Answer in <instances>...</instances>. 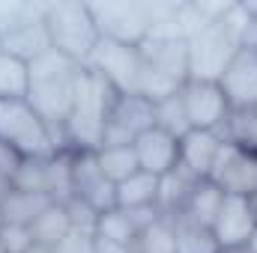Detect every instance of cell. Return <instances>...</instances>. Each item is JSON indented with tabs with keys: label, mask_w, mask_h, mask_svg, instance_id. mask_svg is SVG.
I'll return each instance as SVG.
<instances>
[{
	"label": "cell",
	"mask_w": 257,
	"mask_h": 253,
	"mask_svg": "<svg viewBox=\"0 0 257 253\" xmlns=\"http://www.w3.org/2000/svg\"><path fill=\"white\" fill-rule=\"evenodd\" d=\"M84 66L63 57L60 51H45L42 57H36L30 63V92L27 102L30 108L57 131V137L66 146V134L63 126L75 108V84ZM69 149V146H66Z\"/></svg>",
	"instance_id": "cell-1"
},
{
	"label": "cell",
	"mask_w": 257,
	"mask_h": 253,
	"mask_svg": "<svg viewBox=\"0 0 257 253\" xmlns=\"http://www.w3.org/2000/svg\"><path fill=\"white\" fill-rule=\"evenodd\" d=\"M0 140L12 143L24 158H48L63 152V140L27 98H0Z\"/></svg>",
	"instance_id": "cell-2"
},
{
	"label": "cell",
	"mask_w": 257,
	"mask_h": 253,
	"mask_svg": "<svg viewBox=\"0 0 257 253\" xmlns=\"http://www.w3.org/2000/svg\"><path fill=\"white\" fill-rule=\"evenodd\" d=\"M45 27L51 36V48L63 57L87 66L90 54L99 45V27L93 21L90 3H48L45 6Z\"/></svg>",
	"instance_id": "cell-3"
},
{
	"label": "cell",
	"mask_w": 257,
	"mask_h": 253,
	"mask_svg": "<svg viewBox=\"0 0 257 253\" xmlns=\"http://www.w3.org/2000/svg\"><path fill=\"white\" fill-rule=\"evenodd\" d=\"M0 51L33 63L45 51H51V36L45 27V6L15 3L9 15L0 21Z\"/></svg>",
	"instance_id": "cell-4"
},
{
	"label": "cell",
	"mask_w": 257,
	"mask_h": 253,
	"mask_svg": "<svg viewBox=\"0 0 257 253\" xmlns=\"http://www.w3.org/2000/svg\"><path fill=\"white\" fill-rule=\"evenodd\" d=\"M236 51L239 33L227 24V18L203 27L189 39V80H218Z\"/></svg>",
	"instance_id": "cell-5"
},
{
	"label": "cell",
	"mask_w": 257,
	"mask_h": 253,
	"mask_svg": "<svg viewBox=\"0 0 257 253\" xmlns=\"http://www.w3.org/2000/svg\"><path fill=\"white\" fill-rule=\"evenodd\" d=\"M90 12L102 39L138 48L150 36V3H138V0L90 3Z\"/></svg>",
	"instance_id": "cell-6"
},
{
	"label": "cell",
	"mask_w": 257,
	"mask_h": 253,
	"mask_svg": "<svg viewBox=\"0 0 257 253\" xmlns=\"http://www.w3.org/2000/svg\"><path fill=\"white\" fill-rule=\"evenodd\" d=\"M87 68H93L96 74H102L120 96H132L141 86V48L123 45V42H111V39H99L96 51L90 54Z\"/></svg>",
	"instance_id": "cell-7"
},
{
	"label": "cell",
	"mask_w": 257,
	"mask_h": 253,
	"mask_svg": "<svg viewBox=\"0 0 257 253\" xmlns=\"http://www.w3.org/2000/svg\"><path fill=\"white\" fill-rule=\"evenodd\" d=\"M180 96H183V108H186L192 128H197V131H221L224 128L230 108H227V98H224L218 80H186Z\"/></svg>",
	"instance_id": "cell-8"
},
{
	"label": "cell",
	"mask_w": 257,
	"mask_h": 253,
	"mask_svg": "<svg viewBox=\"0 0 257 253\" xmlns=\"http://www.w3.org/2000/svg\"><path fill=\"white\" fill-rule=\"evenodd\" d=\"M209 182L230 196H254L257 194V155L224 140L218 161L209 173Z\"/></svg>",
	"instance_id": "cell-9"
},
{
	"label": "cell",
	"mask_w": 257,
	"mask_h": 253,
	"mask_svg": "<svg viewBox=\"0 0 257 253\" xmlns=\"http://www.w3.org/2000/svg\"><path fill=\"white\" fill-rule=\"evenodd\" d=\"M72 200H84L99 214L117 208V185L105 179L96 152H72Z\"/></svg>",
	"instance_id": "cell-10"
},
{
	"label": "cell",
	"mask_w": 257,
	"mask_h": 253,
	"mask_svg": "<svg viewBox=\"0 0 257 253\" xmlns=\"http://www.w3.org/2000/svg\"><path fill=\"white\" fill-rule=\"evenodd\" d=\"M218 86L227 98L230 110H257V51L242 48L218 78Z\"/></svg>",
	"instance_id": "cell-11"
},
{
	"label": "cell",
	"mask_w": 257,
	"mask_h": 253,
	"mask_svg": "<svg viewBox=\"0 0 257 253\" xmlns=\"http://www.w3.org/2000/svg\"><path fill=\"white\" fill-rule=\"evenodd\" d=\"M254 226H257V218H254V212H251L248 196H230V194H224L221 208H218V214H215V220H212L209 230H212L218 248L224 253V250L245 248L248 238H251V232H254Z\"/></svg>",
	"instance_id": "cell-12"
},
{
	"label": "cell",
	"mask_w": 257,
	"mask_h": 253,
	"mask_svg": "<svg viewBox=\"0 0 257 253\" xmlns=\"http://www.w3.org/2000/svg\"><path fill=\"white\" fill-rule=\"evenodd\" d=\"M135 155H138V167L150 176H168L171 170L180 167V137L162 131L159 126L147 128L135 137Z\"/></svg>",
	"instance_id": "cell-13"
},
{
	"label": "cell",
	"mask_w": 257,
	"mask_h": 253,
	"mask_svg": "<svg viewBox=\"0 0 257 253\" xmlns=\"http://www.w3.org/2000/svg\"><path fill=\"white\" fill-rule=\"evenodd\" d=\"M221 146H224L221 131H197V128L186 131L180 137V167L192 173L194 179H209Z\"/></svg>",
	"instance_id": "cell-14"
},
{
	"label": "cell",
	"mask_w": 257,
	"mask_h": 253,
	"mask_svg": "<svg viewBox=\"0 0 257 253\" xmlns=\"http://www.w3.org/2000/svg\"><path fill=\"white\" fill-rule=\"evenodd\" d=\"M141 48V60L147 68L186 84L189 80V42L183 39H147Z\"/></svg>",
	"instance_id": "cell-15"
},
{
	"label": "cell",
	"mask_w": 257,
	"mask_h": 253,
	"mask_svg": "<svg viewBox=\"0 0 257 253\" xmlns=\"http://www.w3.org/2000/svg\"><path fill=\"white\" fill-rule=\"evenodd\" d=\"M54 200L48 194H36V190H18L9 188V194L0 200V212H3V224H15V226H30Z\"/></svg>",
	"instance_id": "cell-16"
},
{
	"label": "cell",
	"mask_w": 257,
	"mask_h": 253,
	"mask_svg": "<svg viewBox=\"0 0 257 253\" xmlns=\"http://www.w3.org/2000/svg\"><path fill=\"white\" fill-rule=\"evenodd\" d=\"M117 208H126V212L159 208V176L138 170L126 182H120L117 185Z\"/></svg>",
	"instance_id": "cell-17"
},
{
	"label": "cell",
	"mask_w": 257,
	"mask_h": 253,
	"mask_svg": "<svg viewBox=\"0 0 257 253\" xmlns=\"http://www.w3.org/2000/svg\"><path fill=\"white\" fill-rule=\"evenodd\" d=\"M221 200H224V190L218 185H212L209 179H200L192 188L189 200H186V208L180 212L183 218H189L194 224H203V226H212L218 208H221Z\"/></svg>",
	"instance_id": "cell-18"
},
{
	"label": "cell",
	"mask_w": 257,
	"mask_h": 253,
	"mask_svg": "<svg viewBox=\"0 0 257 253\" xmlns=\"http://www.w3.org/2000/svg\"><path fill=\"white\" fill-rule=\"evenodd\" d=\"M72 230V224H69V212H66L63 202H51L33 224H30V236H33V244H39V248H54L60 238H63L66 232Z\"/></svg>",
	"instance_id": "cell-19"
},
{
	"label": "cell",
	"mask_w": 257,
	"mask_h": 253,
	"mask_svg": "<svg viewBox=\"0 0 257 253\" xmlns=\"http://www.w3.org/2000/svg\"><path fill=\"white\" fill-rule=\"evenodd\" d=\"M45 194L54 202H69L75 196V190H72V149L54 152L45 158Z\"/></svg>",
	"instance_id": "cell-20"
},
{
	"label": "cell",
	"mask_w": 257,
	"mask_h": 253,
	"mask_svg": "<svg viewBox=\"0 0 257 253\" xmlns=\"http://www.w3.org/2000/svg\"><path fill=\"white\" fill-rule=\"evenodd\" d=\"M171 220H174V232H177V253H221L209 226L194 224L183 214H177Z\"/></svg>",
	"instance_id": "cell-21"
},
{
	"label": "cell",
	"mask_w": 257,
	"mask_h": 253,
	"mask_svg": "<svg viewBox=\"0 0 257 253\" xmlns=\"http://www.w3.org/2000/svg\"><path fill=\"white\" fill-rule=\"evenodd\" d=\"M96 161L105 173L108 182L120 185L126 182L128 176H135L141 167H138V155H135V146H99L96 149Z\"/></svg>",
	"instance_id": "cell-22"
},
{
	"label": "cell",
	"mask_w": 257,
	"mask_h": 253,
	"mask_svg": "<svg viewBox=\"0 0 257 253\" xmlns=\"http://www.w3.org/2000/svg\"><path fill=\"white\" fill-rule=\"evenodd\" d=\"M135 253H177V232L171 218H156L150 226H144L132 244Z\"/></svg>",
	"instance_id": "cell-23"
},
{
	"label": "cell",
	"mask_w": 257,
	"mask_h": 253,
	"mask_svg": "<svg viewBox=\"0 0 257 253\" xmlns=\"http://www.w3.org/2000/svg\"><path fill=\"white\" fill-rule=\"evenodd\" d=\"M30 92V63L0 51V98H27Z\"/></svg>",
	"instance_id": "cell-24"
},
{
	"label": "cell",
	"mask_w": 257,
	"mask_h": 253,
	"mask_svg": "<svg viewBox=\"0 0 257 253\" xmlns=\"http://www.w3.org/2000/svg\"><path fill=\"white\" fill-rule=\"evenodd\" d=\"M138 224L135 218L128 214L126 208H108L99 214V224H96V238H105V242H117V244H126L132 248L135 238H138Z\"/></svg>",
	"instance_id": "cell-25"
},
{
	"label": "cell",
	"mask_w": 257,
	"mask_h": 253,
	"mask_svg": "<svg viewBox=\"0 0 257 253\" xmlns=\"http://www.w3.org/2000/svg\"><path fill=\"white\" fill-rule=\"evenodd\" d=\"M221 137L245 152L257 155V110H230Z\"/></svg>",
	"instance_id": "cell-26"
},
{
	"label": "cell",
	"mask_w": 257,
	"mask_h": 253,
	"mask_svg": "<svg viewBox=\"0 0 257 253\" xmlns=\"http://www.w3.org/2000/svg\"><path fill=\"white\" fill-rule=\"evenodd\" d=\"M156 126L162 128V131H168V134H174V137H183L186 131H192L180 92H174L171 98H165V102L156 104Z\"/></svg>",
	"instance_id": "cell-27"
},
{
	"label": "cell",
	"mask_w": 257,
	"mask_h": 253,
	"mask_svg": "<svg viewBox=\"0 0 257 253\" xmlns=\"http://www.w3.org/2000/svg\"><path fill=\"white\" fill-rule=\"evenodd\" d=\"M12 188L45 194V158H24L12 179Z\"/></svg>",
	"instance_id": "cell-28"
},
{
	"label": "cell",
	"mask_w": 257,
	"mask_h": 253,
	"mask_svg": "<svg viewBox=\"0 0 257 253\" xmlns=\"http://www.w3.org/2000/svg\"><path fill=\"white\" fill-rule=\"evenodd\" d=\"M0 248H3V253H30L36 248L33 236H30V226L3 224L0 226Z\"/></svg>",
	"instance_id": "cell-29"
},
{
	"label": "cell",
	"mask_w": 257,
	"mask_h": 253,
	"mask_svg": "<svg viewBox=\"0 0 257 253\" xmlns=\"http://www.w3.org/2000/svg\"><path fill=\"white\" fill-rule=\"evenodd\" d=\"M96 248V236L84 232V230H69L63 238L51 248V253H93Z\"/></svg>",
	"instance_id": "cell-30"
},
{
	"label": "cell",
	"mask_w": 257,
	"mask_h": 253,
	"mask_svg": "<svg viewBox=\"0 0 257 253\" xmlns=\"http://www.w3.org/2000/svg\"><path fill=\"white\" fill-rule=\"evenodd\" d=\"M21 161H24V155H21L12 143L0 140V179H6V182L12 185V179H15V173H18Z\"/></svg>",
	"instance_id": "cell-31"
},
{
	"label": "cell",
	"mask_w": 257,
	"mask_h": 253,
	"mask_svg": "<svg viewBox=\"0 0 257 253\" xmlns=\"http://www.w3.org/2000/svg\"><path fill=\"white\" fill-rule=\"evenodd\" d=\"M93 253H135L126 244H117V242H105V238H96V248Z\"/></svg>",
	"instance_id": "cell-32"
},
{
	"label": "cell",
	"mask_w": 257,
	"mask_h": 253,
	"mask_svg": "<svg viewBox=\"0 0 257 253\" xmlns=\"http://www.w3.org/2000/svg\"><path fill=\"white\" fill-rule=\"evenodd\" d=\"M245 250L257 253V226H254V232H251V238H248V244H245Z\"/></svg>",
	"instance_id": "cell-33"
},
{
	"label": "cell",
	"mask_w": 257,
	"mask_h": 253,
	"mask_svg": "<svg viewBox=\"0 0 257 253\" xmlns=\"http://www.w3.org/2000/svg\"><path fill=\"white\" fill-rule=\"evenodd\" d=\"M9 188H12V185H9V182H6V179H0V200H3V196H6V194H9Z\"/></svg>",
	"instance_id": "cell-34"
},
{
	"label": "cell",
	"mask_w": 257,
	"mask_h": 253,
	"mask_svg": "<svg viewBox=\"0 0 257 253\" xmlns=\"http://www.w3.org/2000/svg\"><path fill=\"white\" fill-rule=\"evenodd\" d=\"M248 202H251V212H254V218H257V194L254 196H248Z\"/></svg>",
	"instance_id": "cell-35"
},
{
	"label": "cell",
	"mask_w": 257,
	"mask_h": 253,
	"mask_svg": "<svg viewBox=\"0 0 257 253\" xmlns=\"http://www.w3.org/2000/svg\"><path fill=\"white\" fill-rule=\"evenodd\" d=\"M30 253H51V250H48V248H39V244H36V248H33Z\"/></svg>",
	"instance_id": "cell-36"
},
{
	"label": "cell",
	"mask_w": 257,
	"mask_h": 253,
	"mask_svg": "<svg viewBox=\"0 0 257 253\" xmlns=\"http://www.w3.org/2000/svg\"><path fill=\"white\" fill-rule=\"evenodd\" d=\"M0 226H3V212H0Z\"/></svg>",
	"instance_id": "cell-37"
},
{
	"label": "cell",
	"mask_w": 257,
	"mask_h": 253,
	"mask_svg": "<svg viewBox=\"0 0 257 253\" xmlns=\"http://www.w3.org/2000/svg\"><path fill=\"white\" fill-rule=\"evenodd\" d=\"M0 253H3V248H0Z\"/></svg>",
	"instance_id": "cell-38"
}]
</instances>
